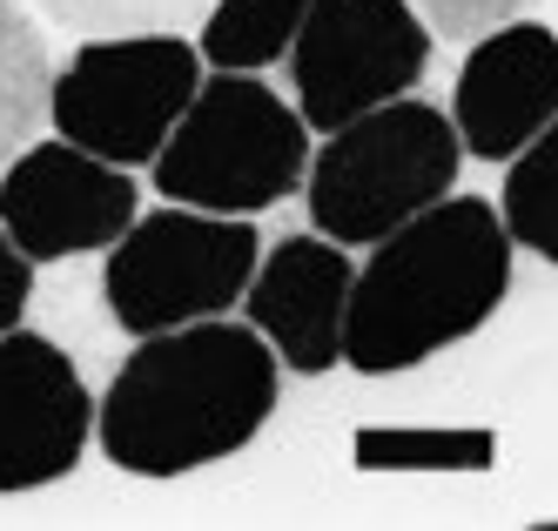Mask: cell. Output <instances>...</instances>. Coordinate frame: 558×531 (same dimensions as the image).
I'll use <instances>...</instances> for the list:
<instances>
[{"label": "cell", "instance_id": "8992f818", "mask_svg": "<svg viewBox=\"0 0 558 531\" xmlns=\"http://www.w3.org/2000/svg\"><path fill=\"white\" fill-rule=\"evenodd\" d=\"M263 263V236L250 216L169 209L135 216L129 236L101 263V303L129 337L182 330L203 316H229L250 297V276Z\"/></svg>", "mask_w": 558, "mask_h": 531}, {"label": "cell", "instance_id": "2e32d148", "mask_svg": "<svg viewBox=\"0 0 558 531\" xmlns=\"http://www.w3.org/2000/svg\"><path fill=\"white\" fill-rule=\"evenodd\" d=\"M68 34H189L216 0H34Z\"/></svg>", "mask_w": 558, "mask_h": 531}, {"label": "cell", "instance_id": "52a82bcc", "mask_svg": "<svg viewBox=\"0 0 558 531\" xmlns=\"http://www.w3.org/2000/svg\"><path fill=\"white\" fill-rule=\"evenodd\" d=\"M437 55V34L411 0H310L290 48V88L316 135L411 95Z\"/></svg>", "mask_w": 558, "mask_h": 531}, {"label": "cell", "instance_id": "8fae6325", "mask_svg": "<svg viewBox=\"0 0 558 531\" xmlns=\"http://www.w3.org/2000/svg\"><path fill=\"white\" fill-rule=\"evenodd\" d=\"M350 282H356V263H350L343 242H330L324 229H303V236H283L276 250H263V263L250 276V297H243V316L283 357V371L324 377L343 363Z\"/></svg>", "mask_w": 558, "mask_h": 531}, {"label": "cell", "instance_id": "e0dca14e", "mask_svg": "<svg viewBox=\"0 0 558 531\" xmlns=\"http://www.w3.org/2000/svg\"><path fill=\"white\" fill-rule=\"evenodd\" d=\"M411 8L424 14V27L437 40H451V48H471L477 34H492L505 21H525L538 0H411Z\"/></svg>", "mask_w": 558, "mask_h": 531}, {"label": "cell", "instance_id": "ac0fdd59", "mask_svg": "<svg viewBox=\"0 0 558 531\" xmlns=\"http://www.w3.org/2000/svg\"><path fill=\"white\" fill-rule=\"evenodd\" d=\"M27 310H34V256L8 236V222H0V337L21 330Z\"/></svg>", "mask_w": 558, "mask_h": 531}, {"label": "cell", "instance_id": "9a60e30c", "mask_svg": "<svg viewBox=\"0 0 558 531\" xmlns=\"http://www.w3.org/2000/svg\"><path fill=\"white\" fill-rule=\"evenodd\" d=\"M356 471H492V431H356Z\"/></svg>", "mask_w": 558, "mask_h": 531}, {"label": "cell", "instance_id": "9c48e42d", "mask_svg": "<svg viewBox=\"0 0 558 531\" xmlns=\"http://www.w3.org/2000/svg\"><path fill=\"white\" fill-rule=\"evenodd\" d=\"M95 437V397L74 357L41 330L0 337V498L48 492L82 464Z\"/></svg>", "mask_w": 558, "mask_h": 531}, {"label": "cell", "instance_id": "5bb4252c", "mask_svg": "<svg viewBox=\"0 0 558 531\" xmlns=\"http://www.w3.org/2000/svg\"><path fill=\"white\" fill-rule=\"evenodd\" d=\"M498 216L518 250H532L538 263H558V121L505 161Z\"/></svg>", "mask_w": 558, "mask_h": 531}, {"label": "cell", "instance_id": "6da1fadb", "mask_svg": "<svg viewBox=\"0 0 558 531\" xmlns=\"http://www.w3.org/2000/svg\"><path fill=\"white\" fill-rule=\"evenodd\" d=\"M283 397V357L243 316L135 337L95 403V444L129 478H189L250 451Z\"/></svg>", "mask_w": 558, "mask_h": 531}, {"label": "cell", "instance_id": "7a4b0ae2", "mask_svg": "<svg viewBox=\"0 0 558 531\" xmlns=\"http://www.w3.org/2000/svg\"><path fill=\"white\" fill-rule=\"evenodd\" d=\"M511 250L518 242L485 195H445L371 242L350 282L343 363L364 377H390L477 337L511 297Z\"/></svg>", "mask_w": 558, "mask_h": 531}, {"label": "cell", "instance_id": "3957f363", "mask_svg": "<svg viewBox=\"0 0 558 531\" xmlns=\"http://www.w3.org/2000/svg\"><path fill=\"white\" fill-rule=\"evenodd\" d=\"M458 169H464V142L451 108L397 95L330 129L324 148L310 155L303 176L310 229H324L343 250H371L390 229L424 216L430 202H445L458 189Z\"/></svg>", "mask_w": 558, "mask_h": 531}, {"label": "cell", "instance_id": "ba28073f", "mask_svg": "<svg viewBox=\"0 0 558 531\" xmlns=\"http://www.w3.org/2000/svg\"><path fill=\"white\" fill-rule=\"evenodd\" d=\"M135 216V176L74 148L68 135L27 142L0 176V222L34 263H68L95 250L108 256Z\"/></svg>", "mask_w": 558, "mask_h": 531}, {"label": "cell", "instance_id": "277c9868", "mask_svg": "<svg viewBox=\"0 0 558 531\" xmlns=\"http://www.w3.org/2000/svg\"><path fill=\"white\" fill-rule=\"evenodd\" d=\"M148 169L162 202L209 216H263L290 202L310 176V121L263 74L209 68Z\"/></svg>", "mask_w": 558, "mask_h": 531}, {"label": "cell", "instance_id": "4fadbf2b", "mask_svg": "<svg viewBox=\"0 0 558 531\" xmlns=\"http://www.w3.org/2000/svg\"><path fill=\"white\" fill-rule=\"evenodd\" d=\"M303 14L310 0H216L203 14V48L209 68H235V74H263L269 61H283L303 34Z\"/></svg>", "mask_w": 558, "mask_h": 531}, {"label": "cell", "instance_id": "5b68a950", "mask_svg": "<svg viewBox=\"0 0 558 531\" xmlns=\"http://www.w3.org/2000/svg\"><path fill=\"white\" fill-rule=\"evenodd\" d=\"M203 48L189 34H88L54 68L48 129L114 169H148L203 88Z\"/></svg>", "mask_w": 558, "mask_h": 531}, {"label": "cell", "instance_id": "7c38bea8", "mask_svg": "<svg viewBox=\"0 0 558 531\" xmlns=\"http://www.w3.org/2000/svg\"><path fill=\"white\" fill-rule=\"evenodd\" d=\"M54 55L48 34L21 0H0V176L8 161L48 129V101H54Z\"/></svg>", "mask_w": 558, "mask_h": 531}, {"label": "cell", "instance_id": "30bf717a", "mask_svg": "<svg viewBox=\"0 0 558 531\" xmlns=\"http://www.w3.org/2000/svg\"><path fill=\"white\" fill-rule=\"evenodd\" d=\"M451 121L464 155L492 161V169H505L525 142H538L558 121V27L525 14L477 34L451 88Z\"/></svg>", "mask_w": 558, "mask_h": 531}]
</instances>
